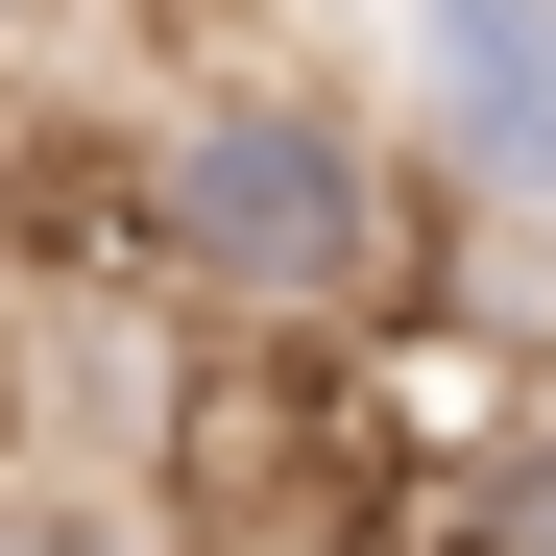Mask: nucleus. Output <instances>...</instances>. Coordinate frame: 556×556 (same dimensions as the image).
I'll return each instance as SVG.
<instances>
[{"mask_svg": "<svg viewBox=\"0 0 556 556\" xmlns=\"http://www.w3.org/2000/svg\"><path fill=\"white\" fill-rule=\"evenodd\" d=\"M25 25H49V0H0V49H25Z\"/></svg>", "mask_w": 556, "mask_h": 556, "instance_id": "obj_5", "label": "nucleus"}, {"mask_svg": "<svg viewBox=\"0 0 556 556\" xmlns=\"http://www.w3.org/2000/svg\"><path fill=\"white\" fill-rule=\"evenodd\" d=\"M122 242H146V291L194 339H388L435 291L388 122L315 98V73H194L146 122V169H122Z\"/></svg>", "mask_w": 556, "mask_h": 556, "instance_id": "obj_1", "label": "nucleus"}, {"mask_svg": "<svg viewBox=\"0 0 556 556\" xmlns=\"http://www.w3.org/2000/svg\"><path fill=\"white\" fill-rule=\"evenodd\" d=\"M0 556H146V508H98V484H0Z\"/></svg>", "mask_w": 556, "mask_h": 556, "instance_id": "obj_4", "label": "nucleus"}, {"mask_svg": "<svg viewBox=\"0 0 556 556\" xmlns=\"http://www.w3.org/2000/svg\"><path fill=\"white\" fill-rule=\"evenodd\" d=\"M412 25V146H435V194H484L556 242V0H388Z\"/></svg>", "mask_w": 556, "mask_h": 556, "instance_id": "obj_2", "label": "nucleus"}, {"mask_svg": "<svg viewBox=\"0 0 556 556\" xmlns=\"http://www.w3.org/2000/svg\"><path fill=\"white\" fill-rule=\"evenodd\" d=\"M266 556H315V532H266Z\"/></svg>", "mask_w": 556, "mask_h": 556, "instance_id": "obj_6", "label": "nucleus"}, {"mask_svg": "<svg viewBox=\"0 0 556 556\" xmlns=\"http://www.w3.org/2000/svg\"><path fill=\"white\" fill-rule=\"evenodd\" d=\"M412 556H556V412H484L412 484Z\"/></svg>", "mask_w": 556, "mask_h": 556, "instance_id": "obj_3", "label": "nucleus"}]
</instances>
